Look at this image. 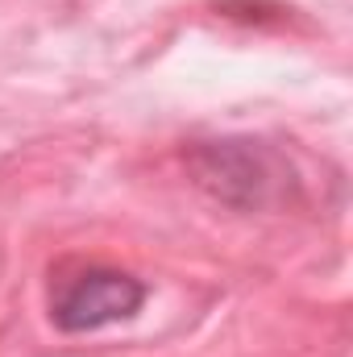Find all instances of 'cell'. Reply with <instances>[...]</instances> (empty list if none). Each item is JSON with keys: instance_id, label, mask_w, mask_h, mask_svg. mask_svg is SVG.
I'll use <instances>...</instances> for the list:
<instances>
[{"instance_id": "1", "label": "cell", "mask_w": 353, "mask_h": 357, "mask_svg": "<svg viewBox=\"0 0 353 357\" xmlns=\"http://www.w3.org/2000/svg\"><path fill=\"white\" fill-rule=\"evenodd\" d=\"M183 162H187L191 183L208 199H216L233 212H270L299 195L295 167L258 137L191 142Z\"/></svg>"}, {"instance_id": "2", "label": "cell", "mask_w": 353, "mask_h": 357, "mask_svg": "<svg viewBox=\"0 0 353 357\" xmlns=\"http://www.w3.org/2000/svg\"><path fill=\"white\" fill-rule=\"evenodd\" d=\"M146 282L104 262H63L50 270V320L59 333H100L146 307Z\"/></svg>"}]
</instances>
